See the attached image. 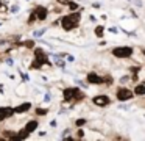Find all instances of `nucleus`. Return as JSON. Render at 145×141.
<instances>
[{
  "label": "nucleus",
  "instance_id": "obj_12",
  "mask_svg": "<svg viewBox=\"0 0 145 141\" xmlns=\"http://www.w3.org/2000/svg\"><path fill=\"white\" fill-rule=\"evenodd\" d=\"M38 127H39V121H38V119H30V121L25 124V128L30 132V133L36 132V130H38Z\"/></svg>",
  "mask_w": 145,
  "mask_h": 141
},
{
  "label": "nucleus",
  "instance_id": "obj_35",
  "mask_svg": "<svg viewBox=\"0 0 145 141\" xmlns=\"http://www.w3.org/2000/svg\"><path fill=\"white\" fill-rule=\"evenodd\" d=\"M92 8L100 9V8H101V3H100V2H92Z\"/></svg>",
  "mask_w": 145,
  "mask_h": 141
},
{
  "label": "nucleus",
  "instance_id": "obj_23",
  "mask_svg": "<svg viewBox=\"0 0 145 141\" xmlns=\"http://www.w3.org/2000/svg\"><path fill=\"white\" fill-rule=\"evenodd\" d=\"M88 124V119H84V118H78L75 121V125L76 127H83V125H86Z\"/></svg>",
  "mask_w": 145,
  "mask_h": 141
},
{
  "label": "nucleus",
  "instance_id": "obj_17",
  "mask_svg": "<svg viewBox=\"0 0 145 141\" xmlns=\"http://www.w3.org/2000/svg\"><path fill=\"white\" fill-rule=\"evenodd\" d=\"M30 135L31 133L24 127V128H20V130L17 132V140H27V138H30Z\"/></svg>",
  "mask_w": 145,
  "mask_h": 141
},
{
  "label": "nucleus",
  "instance_id": "obj_43",
  "mask_svg": "<svg viewBox=\"0 0 145 141\" xmlns=\"http://www.w3.org/2000/svg\"><path fill=\"white\" fill-rule=\"evenodd\" d=\"M142 83H145V80H144V81H142Z\"/></svg>",
  "mask_w": 145,
  "mask_h": 141
},
{
  "label": "nucleus",
  "instance_id": "obj_27",
  "mask_svg": "<svg viewBox=\"0 0 145 141\" xmlns=\"http://www.w3.org/2000/svg\"><path fill=\"white\" fill-rule=\"evenodd\" d=\"M17 72L20 74V77H22V81H30V77H28V74H25V72H22L20 69H17Z\"/></svg>",
  "mask_w": 145,
  "mask_h": 141
},
{
  "label": "nucleus",
  "instance_id": "obj_30",
  "mask_svg": "<svg viewBox=\"0 0 145 141\" xmlns=\"http://www.w3.org/2000/svg\"><path fill=\"white\" fill-rule=\"evenodd\" d=\"M10 11L13 13V14H16V13H19V11H20V6H19V5H11Z\"/></svg>",
  "mask_w": 145,
  "mask_h": 141
},
{
  "label": "nucleus",
  "instance_id": "obj_19",
  "mask_svg": "<svg viewBox=\"0 0 145 141\" xmlns=\"http://www.w3.org/2000/svg\"><path fill=\"white\" fill-rule=\"evenodd\" d=\"M36 21H38V16H36V11L33 9V11L28 14V19H27V25H33Z\"/></svg>",
  "mask_w": 145,
  "mask_h": 141
},
{
  "label": "nucleus",
  "instance_id": "obj_6",
  "mask_svg": "<svg viewBox=\"0 0 145 141\" xmlns=\"http://www.w3.org/2000/svg\"><path fill=\"white\" fill-rule=\"evenodd\" d=\"M80 88H75V86H70V88H66V89L63 91V100L64 102H69V103H73V100H75V96L76 93H78Z\"/></svg>",
  "mask_w": 145,
  "mask_h": 141
},
{
  "label": "nucleus",
  "instance_id": "obj_3",
  "mask_svg": "<svg viewBox=\"0 0 145 141\" xmlns=\"http://www.w3.org/2000/svg\"><path fill=\"white\" fill-rule=\"evenodd\" d=\"M134 96H136L134 89H129L125 85H122V86H119L116 89V99L119 100V102H128V100H131Z\"/></svg>",
  "mask_w": 145,
  "mask_h": 141
},
{
  "label": "nucleus",
  "instance_id": "obj_14",
  "mask_svg": "<svg viewBox=\"0 0 145 141\" xmlns=\"http://www.w3.org/2000/svg\"><path fill=\"white\" fill-rule=\"evenodd\" d=\"M134 94L137 97H144L145 96V83H139L134 86Z\"/></svg>",
  "mask_w": 145,
  "mask_h": 141
},
{
  "label": "nucleus",
  "instance_id": "obj_16",
  "mask_svg": "<svg viewBox=\"0 0 145 141\" xmlns=\"http://www.w3.org/2000/svg\"><path fill=\"white\" fill-rule=\"evenodd\" d=\"M19 46H24V47H27V49H35L36 41L35 39H27V41H24V42H17V47Z\"/></svg>",
  "mask_w": 145,
  "mask_h": 141
},
{
  "label": "nucleus",
  "instance_id": "obj_39",
  "mask_svg": "<svg viewBox=\"0 0 145 141\" xmlns=\"http://www.w3.org/2000/svg\"><path fill=\"white\" fill-rule=\"evenodd\" d=\"M38 135H39V136H45V135H47V132H44V130H41V132H38Z\"/></svg>",
  "mask_w": 145,
  "mask_h": 141
},
{
  "label": "nucleus",
  "instance_id": "obj_15",
  "mask_svg": "<svg viewBox=\"0 0 145 141\" xmlns=\"http://www.w3.org/2000/svg\"><path fill=\"white\" fill-rule=\"evenodd\" d=\"M94 34L98 38V39H103L105 38V25H97L94 30Z\"/></svg>",
  "mask_w": 145,
  "mask_h": 141
},
{
  "label": "nucleus",
  "instance_id": "obj_41",
  "mask_svg": "<svg viewBox=\"0 0 145 141\" xmlns=\"http://www.w3.org/2000/svg\"><path fill=\"white\" fill-rule=\"evenodd\" d=\"M2 6H3V3H2V0H0V9H2Z\"/></svg>",
  "mask_w": 145,
  "mask_h": 141
},
{
  "label": "nucleus",
  "instance_id": "obj_38",
  "mask_svg": "<svg viewBox=\"0 0 145 141\" xmlns=\"http://www.w3.org/2000/svg\"><path fill=\"white\" fill-rule=\"evenodd\" d=\"M89 21H91V22H97V17H95L94 14H91V16H89Z\"/></svg>",
  "mask_w": 145,
  "mask_h": 141
},
{
  "label": "nucleus",
  "instance_id": "obj_22",
  "mask_svg": "<svg viewBox=\"0 0 145 141\" xmlns=\"http://www.w3.org/2000/svg\"><path fill=\"white\" fill-rule=\"evenodd\" d=\"M75 83L78 85V86H81L83 89H88L89 86H91V85L89 83H86V81H83V80H80V78H75Z\"/></svg>",
  "mask_w": 145,
  "mask_h": 141
},
{
  "label": "nucleus",
  "instance_id": "obj_33",
  "mask_svg": "<svg viewBox=\"0 0 145 141\" xmlns=\"http://www.w3.org/2000/svg\"><path fill=\"white\" fill-rule=\"evenodd\" d=\"M5 63H7L8 66H13L14 64V60L11 58V56H7V58H5Z\"/></svg>",
  "mask_w": 145,
  "mask_h": 141
},
{
  "label": "nucleus",
  "instance_id": "obj_1",
  "mask_svg": "<svg viewBox=\"0 0 145 141\" xmlns=\"http://www.w3.org/2000/svg\"><path fill=\"white\" fill-rule=\"evenodd\" d=\"M33 53H35V56H33V61L30 63V69L39 71V69H42V66H53V63H50V60H48V53L42 47H35Z\"/></svg>",
  "mask_w": 145,
  "mask_h": 141
},
{
  "label": "nucleus",
  "instance_id": "obj_2",
  "mask_svg": "<svg viewBox=\"0 0 145 141\" xmlns=\"http://www.w3.org/2000/svg\"><path fill=\"white\" fill-rule=\"evenodd\" d=\"M81 11L83 9H80V11H70L69 14L63 16L61 17V28L64 31H72L75 28H78L80 22H81Z\"/></svg>",
  "mask_w": 145,
  "mask_h": 141
},
{
  "label": "nucleus",
  "instance_id": "obj_36",
  "mask_svg": "<svg viewBox=\"0 0 145 141\" xmlns=\"http://www.w3.org/2000/svg\"><path fill=\"white\" fill-rule=\"evenodd\" d=\"M58 3H59V5H64V6H67V3L70 2V0H56Z\"/></svg>",
  "mask_w": 145,
  "mask_h": 141
},
{
  "label": "nucleus",
  "instance_id": "obj_24",
  "mask_svg": "<svg viewBox=\"0 0 145 141\" xmlns=\"http://www.w3.org/2000/svg\"><path fill=\"white\" fill-rule=\"evenodd\" d=\"M131 80H133L131 75H123V77H120V81H119V83H120V85H126L128 81H131Z\"/></svg>",
  "mask_w": 145,
  "mask_h": 141
},
{
  "label": "nucleus",
  "instance_id": "obj_34",
  "mask_svg": "<svg viewBox=\"0 0 145 141\" xmlns=\"http://www.w3.org/2000/svg\"><path fill=\"white\" fill-rule=\"evenodd\" d=\"M66 60H67V61H69V63H73V61H75V56H73V55H70V53H67Z\"/></svg>",
  "mask_w": 145,
  "mask_h": 141
},
{
  "label": "nucleus",
  "instance_id": "obj_32",
  "mask_svg": "<svg viewBox=\"0 0 145 141\" xmlns=\"http://www.w3.org/2000/svg\"><path fill=\"white\" fill-rule=\"evenodd\" d=\"M108 31H109V33H112V34H117L120 31V28L119 27H109V28H108Z\"/></svg>",
  "mask_w": 145,
  "mask_h": 141
},
{
  "label": "nucleus",
  "instance_id": "obj_5",
  "mask_svg": "<svg viewBox=\"0 0 145 141\" xmlns=\"http://www.w3.org/2000/svg\"><path fill=\"white\" fill-rule=\"evenodd\" d=\"M92 103H94L95 107L103 108V107H108L111 103V99H109L108 94H97V96L92 97Z\"/></svg>",
  "mask_w": 145,
  "mask_h": 141
},
{
  "label": "nucleus",
  "instance_id": "obj_40",
  "mask_svg": "<svg viewBox=\"0 0 145 141\" xmlns=\"http://www.w3.org/2000/svg\"><path fill=\"white\" fill-rule=\"evenodd\" d=\"M3 88H5L3 83H0V94H3Z\"/></svg>",
  "mask_w": 145,
  "mask_h": 141
},
{
  "label": "nucleus",
  "instance_id": "obj_29",
  "mask_svg": "<svg viewBox=\"0 0 145 141\" xmlns=\"http://www.w3.org/2000/svg\"><path fill=\"white\" fill-rule=\"evenodd\" d=\"M69 136H70V128H66L61 135V140H69Z\"/></svg>",
  "mask_w": 145,
  "mask_h": 141
},
{
  "label": "nucleus",
  "instance_id": "obj_28",
  "mask_svg": "<svg viewBox=\"0 0 145 141\" xmlns=\"http://www.w3.org/2000/svg\"><path fill=\"white\" fill-rule=\"evenodd\" d=\"M50 100H52V93H45L44 97H42V102H44V103H48Z\"/></svg>",
  "mask_w": 145,
  "mask_h": 141
},
{
  "label": "nucleus",
  "instance_id": "obj_25",
  "mask_svg": "<svg viewBox=\"0 0 145 141\" xmlns=\"http://www.w3.org/2000/svg\"><path fill=\"white\" fill-rule=\"evenodd\" d=\"M129 3H131V5H134L136 8H142V6H144V2H142V0H128Z\"/></svg>",
  "mask_w": 145,
  "mask_h": 141
},
{
  "label": "nucleus",
  "instance_id": "obj_4",
  "mask_svg": "<svg viewBox=\"0 0 145 141\" xmlns=\"http://www.w3.org/2000/svg\"><path fill=\"white\" fill-rule=\"evenodd\" d=\"M111 53H112L116 58H131L133 53H134V49H133L131 46H119V47H114L112 50H111Z\"/></svg>",
  "mask_w": 145,
  "mask_h": 141
},
{
  "label": "nucleus",
  "instance_id": "obj_13",
  "mask_svg": "<svg viewBox=\"0 0 145 141\" xmlns=\"http://www.w3.org/2000/svg\"><path fill=\"white\" fill-rule=\"evenodd\" d=\"M2 138H3V140H17V132H14V130H2Z\"/></svg>",
  "mask_w": 145,
  "mask_h": 141
},
{
  "label": "nucleus",
  "instance_id": "obj_44",
  "mask_svg": "<svg viewBox=\"0 0 145 141\" xmlns=\"http://www.w3.org/2000/svg\"><path fill=\"white\" fill-rule=\"evenodd\" d=\"M0 25H2V24H0Z\"/></svg>",
  "mask_w": 145,
  "mask_h": 141
},
{
  "label": "nucleus",
  "instance_id": "obj_9",
  "mask_svg": "<svg viewBox=\"0 0 145 141\" xmlns=\"http://www.w3.org/2000/svg\"><path fill=\"white\" fill-rule=\"evenodd\" d=\"M35 11H36V16H38V21L39 22H44V21H47L48 19V8L47 6H41V5H38L35 8Z\"/></svg>",
  "mask_w": 145,
  "mask_h": 141
},
{
  "label": "nucleus",
  "instance_id": "obj_8",
  "mask_svg": "<svg viewBox=\"0 0 145 141\" xmlns=\"http://www.w3.org/2000/svg\"><path fill=\"white\" fill-rule=\"evenodd\" d=\"M86 81H88L89 85H103L105 83V77L95 74V72H89L88 77H86Z\"/></svg>",
  "mask_w": 145,
  "mask_h": 141
},
{
  "label": "nucleus",
  "instance_id": "obj_31",
  "mask_svg": "<svg viewBox=\"0 0 145 141\" xmlns=\"http://www.w3.org/2000/svg\"><path fill=\"white\" fill-rule=\"evenodd\" d=\"M105 83L108 85V86H111V85L114 83V80H112V77H111V75H106V77H105Z\"/></svg>",
  "mask_w": 145,
  "mask_h": 141
},
{
  "label": "nucleus",
  "instance_id": "obj_10",
  "mask_svg": "<svg viewBox=\"0 0 145 141\" xmlns=\"http://www.w3.org/2000/svg\"><path fill=\"white\" fill-rule=\"evenodd\" d=\"M31 107H33L31 102H24V103H20V105L14 107V110H16V115H22V113L30 111V110H31Z\"/></svg>",
  "mask_w": 145,
  "mask_h": 141
},
{
  "label": "nucleus",
  "instance_id": "obj_7",
  "mask_svg": "<svg viewBox=\"0 0 145 141\" xmlns=\"http://www.w3.org/2000/svg\"><path fill=\"white\" fill-rule=\"evenodd\" d=\"M16 115L14 107H0V122H3L5 119H10Z\"/></svg>",
  "mask_w": 145,
  "mask_h": 141
},
{
  "label": "nucleus",
  "instance_id": "obj_37",
  "mask_svg": "<svg viewBox=\"0 0 145 141\" xmlns=\"http://www.w3.org/2000/svg\"><path fill=\"white\" fill-rule=\"evenodd\" d=\"M58 125V121H55V119H52L50 121V127H56Z\"/></svg>",
  "mask_w": 145,
  "mask_h": 141
},
{
  "label": "nucleus",
  "instance_id": "obj_42",
  "mask_svg": "<svg viewBox=\"0 0 145 141\" xmlns=\"http://www.w3.org/2000/svg\"><path fill=\"white\" fill-rule=\"evenodd\" d=\"M142 55H145V49H142Z\"/></svg>",
  "mask_w": 145,
  "mask_h": 141
},
{
  "label": "nucleus",
  "instance_id": "obj_18",
  "mask_svg": "<svg viewBox=\"0 0 145 141\" xmlns=\"http://www.w3.org/2000/svg\"><path fill=\"white\" fill-rule=\"evenodd\" d=\"M67 8H69V11H80V9H83L81 6H80V3L73 2V0H70V2L67 3Z\"/></svg>",
  "mask_w": 145,
  "mask_h": 141
},
{
  "label": "nucleus",
  "instance_id": "obj_11",
  "mask_svg": "<svg viewBox=\"0 0 145 141\" xmlns=\"http://www.w3.org/2000/svg\"><path fill=\"white\" fill-rule=\"evenodd\" d=\"M64 60H66V58L59 56V53H53V64L56 66V68L66 69V61H64Z\"/></svg>",
  "mask_w": 145,
  "mask_h": 141
},
{
  "label": "nucleus",
  "instance_id": "obj_21",
  "mask_svg": "<svg viewBox=\"0 0 145 141\" xmlns=\"http://www.w3.org/2000/svg\"><path fill=\"white\" fill-rule=\"evenodd\" d=\"M35 113H36L38 116H45V115L48 113V108H41V107H38V108L35 110Z\"/></svg>",
  "mask_w": 145,
  "mask_h": 141
},
{
  "label": "nucleus",
  "instance_id": "obj_20",
  "mask_svg": "<svg viewBox=\"0 0 145 141\" xmlns=\"http://www.w3.org/2000/svg\"><path fill=\"white\" fill-rule=\"evenodd\" d=\"M45 31H47V28H38V30L33 31V36H35V38H41V36H44V34H45Z\"/></svg>",
  "mask_w": 145,
  "mask_h": 141
},
{
  "label": "nucleus",
  "instance_id": "obj_26",
  "mask_svg": "<svg viewBox=\"0 0 145 141\" xmlns=\"http://www.w3.org/2000/svg\"><path fill=\"white\" fill-rule=\"evenodd\" d=\"M83 138H84V130L81 127H78V130H76V140H83Z\"/></svg>",
  "mask_w": 145,
  "mask_h": 141
}]
</instances>
